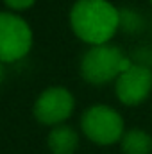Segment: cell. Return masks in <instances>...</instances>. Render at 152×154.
I'll return each mask as SVG.
<instances>
[{"mask_svg": "<svg viewBox=\"0 0 152 154\" xmlns=\"http://www.w3.org/2000/svg\"><path fill=\"white\" fill-rule=\"evenodd\" d=\"M70 23L77 38L88 45H104L120 27V13L108 0H79L72 7Z\"/></svg>", "mask_w": 152, "mask_h": 154, "instance_id": "6da1fadb", "label": "cell"}, {"mask_svg": "<svg viewBox=\"0 0 152 154\" xmlns=\"http://www.w3.org/2000/svg\"><path fill=\"white\" fill-rule=\"evenodd\" d=\"M132 63L122 56V52L108 43L91 47L82 61H81V74L91 84H104L113 81L123 70H127Z\"/></svg>", "mask_w": 152, "mask_h": 154, "instance_id": "7a4b0ae2", "label": "cell"}, {"mask_svg": "<svg viewBox=\"0 0 152 154\" xmlns=\"http://www.w3.org/2000/svg\"><path fill=\"white\" fill-rule=\"evenodd\" d=\"M74 97L68 90L54 86L45 90L34 104V115L41 124L59 125L74 111Z\"/></svg>", "mask_w": 152, "mask_h": 154, "instance_id": "8992f818", "label": "cell"}, {"mask_svg": "<svg viewBox=\"0 0 152 154\" xmlns=\"http://www.w3.org/2000/svg\"><path fill=\"white\" fill-rule=\"evenodd\" d=\"M36 0H4V4L14 11H23V9H29Z\"/></svg>", "mask_w": 152, "mask_h": 154, "instance_id": "9c48e42d", "label": "cell"}, {"mask_svg": "<svg viewBox=\"0 0 152 154\" xmlns=\"http://www.w3.org/2000/svg\"><path fill=\"white\" fill-rule=\"evenodd\" d=\"M150 2H152V0H150Z\"/></svg>", "mask_w": 152, "mask_h": 154, "instance_id": "8fae6325", "label": "cell"}, {"mask_svg": "<svg viewBox=\"0 0 152 154\" xmlns=\"http://www.w3.org/2000/svg\"><path fill=\"white\" fill-rule=\"evenodd\" d=\"M114 90L120 102L136 106L143 102L152 90V72L147 66L131 65L114 79Z\"/></svg>", "mask_w": 152, "mask_h": 154, "instance_id": "5b68a950", "label": "cell"}, {"mask_svg": "<svg viewBox=\"0 0 152 154\" xmlns=\"http://www.w3.org/2000/svg\"><path fill=\"white\" fill-rule=\"evenodd\" d=\"M2 75H4V72H2V65H0V79H2Z\"/></svg>", "mask_w": 152, "mask_h": 154, "instance_id": "30bf717a", "label": "cell"}, {"mask_svg": "<svg viewBox=\"0 0 152 154\" xmlns=\"http://www.w3.org/2000/svg\"><path fill=\"white\" fill-rule=\"evenodd\" d=\"M81 125L84 134L99 145H111L122 140L123 134V120L109 106H93L86 109Z\"/></svg>", "mask_w": 152, "mask_h": 154, "instance_id": "277c9868", "label": "cell"}, {"mask_svg": "<svg viewBox=\"0 0 152 154\" xmlns=\"http://www.w3.org/2000/svg\"><path fill=\"white\" fill-rule=\"evenodd\" d=\"M32 31L14 13H0V63H16L29 54Z\"/></svg>", "mask_w": 152, "mask_h": 154, "instance_id": "3957f363", "label": "cell"}, {"mask_svg": "<svg viewBox=\"0 0 152 154\" xmlns=\"http://www.w3.org/2000/svg\"><path fill=\"white\" fill-rule=\"evenodd\" d=\"M122 151L125 154H149L152 151V138L141 129H132L122 136Z\"/></svg>", "mask_w": 152, "mask_h": 154, "instance_id": "ba28073f", "label": "cell"}, {"mask_svg": "<svg viewBox=\"0 0 152 154\" xmlns=\"http://www.w3.org/2000/svg\"><path fill=\"white\" fill-rule=\"evenodd\" d=\"M48 147L54 154H74L77 147V133L68 125H57L48 134Z\"/></svg>", "mask_w": 152, "mask_h": 154, "instance_id": "52a82bcc", "label": "cell"}]
</instances>
